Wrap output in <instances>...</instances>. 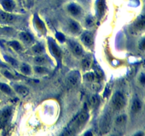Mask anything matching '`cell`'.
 <instances>
[{"label": "cell", "mask_w": 145, "mask_h": 136, "mask_svg": "<svg viewBox=\"0 0 145 136\" xmlns=\"http://www.w3.org/2000/svg\"><path fill=\"white\" fill-rule=\"evenodd\" d=\"M88 118H89L88 113L87 112H84V111L82 112L79 115H78L77 118H75V120H74V125H72V128L69 130L70 131L69 135L73 134L72 131H74V130H77L80 126H82V125L84 124L86 121L87 120V119H88Z\"/></svg>", "instance_id": "6da1fadb"}, {"label": "cell", "mask_w": 145, "mask_h": 136, "mask_svg": "<svg viewBox=\"0 0 145 136\" xmlns=\"http://www.w3.org/2000/svg\"><path fill=\"white\" fill-rule=\"evenodd\" d=\"M48 44H49V47L50 51H51V53L52 54V56L55 58V59L58 62L59 65H60L61 62V59H62V53H61L60 49L59 48L58 46H57V44L52 39H50L48 41Z\"/></svg>", "instance_id": "7a4b0ae2"}, {"label": "cell", "mask_w": 145, "mask_h": 136, "mask_svg": "<svg viewBox=\"0 0 145 136\" xmlns=\"http://www.w3.org/2000/svg\"><path fill=\"white\" fill-rule=\"evenodd\" d=\"M112 104L116 110H120L123 108L125 104L124 96L120 92H117L114 95L112 99Z\"/></svg>", "instance_id": "3957f363"}, {"label": "cell", "mask_w": 145, "mask_h": 136, "mask_svg": "<svg viewBox=\"0 0 145 136\" xmlns=\"http://www.w3.org/2000/svg\"><path fill=\"white\" fill-rule=\"evenodd\" d=\"M80 81V75L79 72L74 71L71 72L67 78V84L70 87H74L79 84Z\"/></svg>", "instance_id": "277c9868"}, {"label": "cell", "mask_w": 145, "mask_h": 136, "mask_svg": "<svg viewBox=\"0 0 145 136\" xmlns=\"http://www.w3.org/2000/svg\"><path fill=\"white\" fill-rule=\"evenodd\" d=\"M12 114V111L9 108H7L2 112L0 115V126H4L8 120L9 119L10 116Z\"/></svg>", "instance_id": "5b68a950"}, {"label": "cell", "mask_w": 145, "mask_h": 136, "mask_svg": "<svg viewBox=\"0 0 145 136\" xmlns=\"http://www.w3.org/2000/svg\"><path fill=\"white\" fill-rule=\"evenodd\" d=\"M16 20V16L11 14L1 12L0 13V21L4 23H13Z\"/></svg>", "instance_id": "8992f818"}, {"label": "cell", "mask_w": 145, "mask_h": 136, "mask_svg": "<svg viewBox=\"0 0 145 136\" xmlns=\"http://www.w3.org/2000/svg\"><path fill=\"white\" fill-rule=\"evenodd\" d=\"M69 45L71 48V50L74 53L76 56H80L82 53V48L79 44L75 41H69Z\"/></svg>", "instance_id": "52a82bcc"}, {"label": "cell", "mask_w": 145, "mask_h": 136, "mask_svg": "<svg viewBox=\"0 0 145 136\" xmlns=\"http://www.w3.org/2000/svg\"><path fill=\"white\" fill-rule=\"evenodd\" d=\"M82 41L84 42V43L85 45H87L88 46H90L91 45H93L94 43V38H93V36L90 33L87 32L83 34L82 37Z\"/></svg>", "instance_id": "ba28073f"}, {"label": "cell", "mask_w": 145, "mask_h": 136, "mask_svg": "<svg viewBox=\"0 0 145 136\" xmlns=\"http://www.w3.org/2000/svg\"><path fill=\"white\" fill-rule=\"evenodd\" d=\"M101 128L103 133H107L110 129V117L108 115H105L102 121Z\"/></svg>", "instance_id": "9c48e42d"}, {"label": "cell", "mask_w": 145, "mask_h": 136, "mask_svg": "<svg viewBox=\"0 0 145 136\" xmlns=\"http://www.w3.org/2000/svg\"><path fill=\"white\" fill-rule=\"evenodd\" d=\"M34 23H35V26L37 30L40 31V32H44L45 31V27L44 23L41 20H40L38 16H36L35 17V19H34Z\"/></svg>", "instance_id": "30bf717a"}, {"label": "cell", "mask_w": 145, "mask_h": 136, "mask_svg": "<svg viewBox=\"0 0 145 136\" xmlns=\"http://www.w3.org/2000/svg\"><path fill=\"white\" fill-rule=\"evenodd\" d=\"M15 89L22 97H26L29 93V90H28V88L24 87V86H16Z\"/></svg>", "instance_id": "8fae6325"}, {"label": "cell", "mask_w": 145, "mask_h": 136, "mask_svg": "<svg viewBox=\"0 0 145 136\" xmlns=\"http://www.w3.org/2000/svg\"><path fill=\"white\" fill-rule=\"evenodd\" d=\"M2 4L3 7L7 11H12L15 7V4L12 0H2Z\"/></svg>", "instance_id": "7c38bea8"}, {"label": "cell", "mask_w": 145, "mask_h": 136, "mask_svg": "<svg viewBox=\"0 0 145 136\" xmlns=\"http://www.w3.org/2000/svg\"><path fill=\"white\" fill-rule=\"evenodd\" d=\"M69 28L72 32L74 33H79L80 30H81V27H80L79 24L76 22L74 21H71L69 24Z\"/></svg>", "instance_id": "4fadbf2b"}, {"label": "cell", "mask_w": 145, "mask_h": 136, "mask_svg": "<svg viewBox=\"0 0 145 136\" xmlns=\"http://www.w3.org/2000/svg\"><path fill=\"white\" fill-rule=\"evenodd\" d=\"M68 11L69 12L70 14H72L74 16H77L81 13V9L78 6L75 4H70L68 7Z\"/></svg>", "instance_id": "5bb4252c"}, {"label": "cell", "mask_w": 145, "mask_h": 136, "mask_svg": "<svg viewBox=\"0 0 145 136\" xmlns=\"http://www.w3.org/2000/svg\"><path fill=\"white\" fill-rule=\"evenodd\" d=\"M142 108V102L139 99H136L134 100L132 105V112H138Z\"/></svg>", "instance_id": "9a60e30c"}, {"label": "cell", "mask_w": 145, "mask_h": 136, "mask_svg": "<svg viewBox=\"0 0 145 136\" xmlns=\"http://www.w3.org/2000/svg\"><path fill=\"white\" fill-rule=\"evenodd\" d=\"M20 38L21 39L26 43H30L33 41V37L28 33H20Z\"/></svg>", "instance_id": "2e32d148"}, {"label": "cell", "mask_w": 145, "mask_h": 136, "mask_svg": "<svg viewBox=\"0 0 145 136\" xmlns=\"http://www.w3.org/2000/svg\"><path fill=\"white\" fill-rule=\"evenodd\" d=\"M97 8H98V12L99 15H100V16H102V15L104 14L105 8V4L104 0H98V4H97Z\"/></svg>", "instance_id": "e0dca14e"}, {"label": "cell", "mask_w": 145, "mask_h": 136, "mask_svg": "<svg viewBox=\"0 0 145 136\" xmlns=\"http://www.w3.org/2000/svg\"><path fill=\"white\" fill-rule=\"evenodd\" d=\"M0 90L2 91L3 92L7 93V94H12V89L9 86L4 83H0Z\"/></svg>", "instance_id": "ac0fdd59"}, {"label": "cell", "mask_w": 145, "mask_h": 136, "mask_svg": "<svg viewBox=\"0 0 145 136\" xmlns=\"http://www.w3.org/2000/svg\"><path fill=\"white\" fill-rule=\"evenodd\" d=\"M34 62L37 65H41L46 62V59L44 57H42V56H37V57H35V58L34 59Z\"/></svg>", "instance_id": "d6986e66"}, {"label": "cell", "mask_w": 145, "mask_h": 136, "mask_svg": "<svg viewBox=\"0 0 145 136\" xmlns=\"http://www.w3.org/2000/svg\"><path fill=\"white\" fill-rule=\"evenodd\" d=\"M126 121V116L125 115H120L119 117H117L116 118V124L119 125H123Z\"/></svg>", "instance_id": "ffe728a7"}, {"label": "cell", "mask_w": 145, "mask_h": 136, "mask_svg": "<svg viewBox=\"0 0 145 136\" xmlns=\"http://www.w3.org/2000/svg\"><path fill=\"white\" fill-rule=\"evenodd\" d=\"M9 44L10 46L12 47V48H13L14 50H16V51H20V50L21 49V45H20V43H19V42L12 41V42H10Z\"/></svg>", "instance_id": "44dd1931"}, {"label": "cell", "mask_w": 145, "mask_h": 136, "mask_svg": "<svg viewBox=\"0 0 145 136\" xmlns=\"http://www.w3.org/2000/svg\"><path fill=\"white\" fill-rule=\"evenodd\" d=\"M90 104L92 106H96L99 104V99L97 96H93L90 98Z\"/></svg>", "instance_id": "7402d4cb"}, {"label": "cell", "mask_w": 145, "mask_h": 136, "mask_svg": "<svg viewBox=\"0 0 145 136\" xmlns=\"http://www.w3.org/2000/svg\"><path fill=\"white\" fill-rule=\"evenodd\" d=\"M21 70L25 74H29L30 73V67H29V65H26V64L22 65L21 67Z\"/></svg>", "instance_id": "603a6c76"}, {"label": "cell", "mask_w": 145, "mask_h": 136, "mask_svg": "<svg viewBox=\"0 0 145 136\" xmlns=\"http://www.w3.org/2000/svg\"><path fill=\"white\" fill-rule=\"evenodd\" d=\"M91 66V61L89 59H84L82 61V67L84 69H88Z\"/></svg>", "instance_id": "cb8c5ba5"}, {"label": "cell", "mask_w": 145, "mask_h": 136, "mask_svg": "<svg viewBox=\"0 0 145 136\" xmlns=\"http://www.w3.org/2000/svg\"><path fill=\"white\" fill-rule=\"evenodd\" d=\"M4 58L5 60H7L8 62H9L10 64L13 65V66H17V62L15 59L11 58V57H9V56H5Z\"/></svg>", "instance_id": "d4e9b609"}, {"label": "cell", "mask_w": 145, "mask_h": 136, "mask_svg": "<svg viewBox=\"0 0 145 136\" xmlns=\"http://www.w3.org/2000/svg\"><path fill=\"white\" fill-rule=\"evenodd\" d=\"M35 72L39 73V74H43V73H45V72H47V69H45V67L37 66V67H35Z\"/></svg>", "instance_id": "484cf974"}, {"label": "cell", "mask_w": 145, "mask_h": 136, "mask_svg": "<svg viewBox=\"0 0 145 136\" xmlns=\"http://www.w3.org/2000/svg\"><path fill=\"white\" fill-rule=\"evenodd\" d=\"M33 51H34L35 53L40 54V53H42L43 48H42V47L41 46H40V45H37V46H35L33 48Z\"/></svg>", "instance_id": "4316f807"}, {"label": "cell", "mask_w": 145, "mask_h": 136, "mask_svg": "<svg viewBox=\"0 0 145 136\" xmlns=\"http://www.w3.org/2000/svg\"><path fill=\"white\" fill-rule=\"evenodd\" d=\"M144 17H142V19H139V21H138V23L137 24V27L139 28H140V29H143V28H144Z\"/></svg>", "instance_id": "83f0119b"}, {"label": "cell", "mask_w": 145, "mask_h": 136, "mask_svg": "<svg viewBox=\"0 0 145 136\" xmlns=\"http://www.w3.org/2000/svg\"><path fill=\"white\" fill-rule=\"evenodd\" d=\"M86 79L87 80L89 81H94L95 79V74L92 72H89V73H87L85 76Z\"/></svg>", "instance_id": "f1b7e54d"}, {"label": "cell", "mask_w": 145, "mask_h": 136, "mask_svg": "<svg viewBox=\"0 0 145 136\" xmlns=\"http://www.w3.org/2000/svg\"><path fill=\"white\" fill-rule=\"evenodd\" d=\"M86 23L88 26H92L94 24V20L92 17H88L86 20Z\"/></svg>", "instance_id": "f546056e"}, {"label": "cell", "mask_w": 145, "mask_h": 136, "mask_svg": "<svg viewBox=\"0 0 145 136\" xmlns=\"http://www.w3.org/2000/svg\"><path fill=\"white\" fill-rule=\"evenodd\" d=\"M56 37L60 42H64L65 40V38L64 36V35L62 33H57Z\"/></svg>", "instance_id": "4dcf8cb0"}, {"label": "cell", "mask_w": 145, "mask_h": 136, "mask_svg": "<svg viewBox=\"0 0 145 136\" xmlns=\"http://www.w3.org/2000/svg\"><path fill=\"white\" fill-rule=\"evenodd\" d=\"M4 75L6 77H8V78H9V79H13L14 77V76H13V75H12V74H11V73H10V72H9L8 71H5L4 72Z\"/></svg>", "instance_id": "1f68e13d"}, {"label": "cell", "mask_w": 145, "mask_h": 136, "mask_svg": "<svg viewBox=\"0 0 145 136\" xmlns=\"http://www.w3.org/2000/svg\"><path fill=\"white\" fill-rule=\"evenodd\" d=\"M139 48H140V49H142V50H144V41L143 40L142 41V43H141L140 46H139Z\"/></svg>", "instance_id": "d6a6232c"}, {"label": "cell", "mask_w": 145, "mask_h": 136, "mask_svg": "<svg viewBox=\"0 0 145 136\" xmlns=\"http://www.w3.org/2000/svg\"><path fill=\"white\" fill-rule=\"evenodd\" d=\"M141 82H142V83L144 84V75H142V77H141Z\"/></svg>", "instance_id": "836d02e7"}]
</instances>
